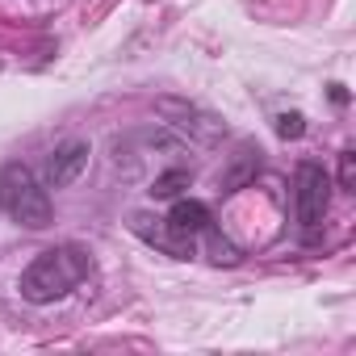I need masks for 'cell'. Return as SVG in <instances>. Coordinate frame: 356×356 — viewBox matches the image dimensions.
I'll use <instances>...</instances> for the list:
<instances>
[{"mask_svg":"<svg viewBox=\"0 0 356 356\" xmlns=\"http://www.w3.org/2000/svg\"><path fill=\"white\" fill-rule=\"evenodd\" d=\"M92 252L80 248V243H55L47 252H38L22 277H17V293L34 306H47V302H59L67 298L72 289H80L88 277H92Z\"/></svg>","mask_w":356,"mask_h":356,"instance_id":"6da1fadb","label":"cell"},{"mask_svg":"<svg viewBox=\"0 0 356 356\" xmlns=\"http://www.w3.org/2000/svg\"><path fill=\"white\" fill-rule=\"evenodd\" d=\"M210 227H214V214H210V206L197 202V197H176L172 210H168L163 218H155V227H147L143 214L134 218V231H138L151 248H159V252H168V256H176V260H189V256L197 252V243L206 239Z\"/></svg>","mask_w":356,"mask_h":356,"instance_id":"7a4b0ae2","label":"cell"},{"mask_svg":"<svg viewBox=\"0 0 356 356\" xmlns=\"http://www.w3.org/2000/svg\"><path fill=\"white\" fill-rule=\"evenodd\" d=\"M0 210H5L13 222H22L26 231H47L51 218H55L47 185L38 181V172L30 163H22V159L0 168Z\"/></svg>","mask_w":356,"mask_h":356,"instance_id":"3957f363","label":"cell"},{"mask_svg":"<svg viewBox=\"0 0 356 356\" xmlns=\"http://www.w3.org/2000/svg\"><path fill=\"white\" fill-rule=\"evenodd\" d=\"M327 214H331V172L318 159H302L293 168V222L302 243H314L323 235Z\"/></svg>","mask_w":356,"mask_h":356,"instance_id":"277c9868","label":"cell"},{"mask_svg":"<svg viewBox=\"0 0 356 356\" xmlns=\"http://www.w3.org/2000/svg\"><path fill=\"white\" fill-rule=\"evenodd\" d=\"M88 143L84 138H63L51 155H47V168H42V185L47 189H67L80 181V172L88 168Z\"/></svg>","mask_w":356,"mask_h":356,"instance_id":"5b68a950","label":"cell"},{"mask_svg":"<svg viewBox=\"0 0 356 356\" xmlns=\"http://www.w3.org/2000/svg\"><path fill=\"white\" fill-rule=\"evenodd\" d=\"M260 168H264V151H260L256 143H239L235 155H227V168H222V176H218V189H222V193L248 189L256 176H260Z\"/></svg>","mask_w":356,"mask_h":356,"instance_id":"8992f818","label":"cell"},{"mask_svg":"<svg viewBox=\"0 0 356 356\" xmlns=\"http://www.w3.org/2000/svg\"><path fill=\"white\" fill-rule=\"evenodd\" d=\"M189 185H193V172L189 168H168V172H159L155 181H151V197L172 202V197H181V189H189Z\"/></svg>","mask_w":356,"mask_h":356,"instance_id":"52a82bcc","label":"cell"},{"mask_svg":"<svg viewBox=\"0 0 356 356\" xmlns=\"http://www.w3.org/2000/svg\"><path fill=\"white\" fill-rule=\"evenodd\" d=\"M277 134L281 138H302L306 134V118L302 113H281L277 118Z\"/></svg>","mask_w":356,"mask_h":356,"instance_id":"ba28073f","label":"cell"},{"mask_svg":"<svg viewBox=\"0 0 356 356\" xmlns=\"http://www.w3.org/2000/svg\"><path fill=\"white\" fill-rule=\"evenodd\" d=\"M352 185H356V172H352V151H343V155H339V189H343V193H352Z\"/></svg>","mask_w":356,"mask_h":356,"instance_id":"9c48e42d","label":"cell"}]
</instances>
